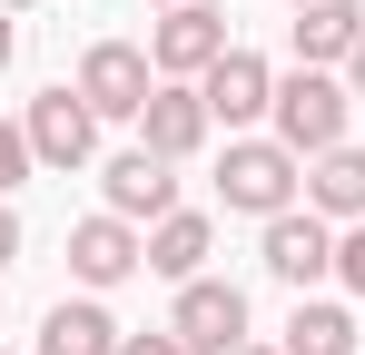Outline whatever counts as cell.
Wrapping results in <instances>:
<instances>
[{
	"mask_svg": "<svg viewBox=\"0 0 365 355\" xmlns=\"http://www.w3.org/2000/svg\"><path fill=\"white\" fill-rule=\"evenodd\" d=\"M207 247H217V227H207L197 207H168V217L148 227V277H168V287L207 277Z\"/></svg>",
	"mask_w": 365,
	"mask_h": 355,
	"instance_id": "14",
	"label": "cell"
},
{
	"mask_svg": "<svg viewBox=\"0 0 365 355\" xmlns=\"http://www.w3.org/2000/svg\"><path fill=\"white\" fill-rule=\"evenodd\" d=\"M306 207L336 217V227H356V217H365V148H326V158H306Z\"/></svg>",
	"mask_w": 365,
	"mask_h": 355,
	"instance_id": "15",
	"label": "cell"
},
{
	"mask_svg": "<svg viewBox=\"0 0 365 355\" xmlns=\"http://www.w3.org/2000/svg\"><path fill=\"white\" fill-rule=\"evenodd\" d=\"M148 10H178V0H148Z\"/></svg>",
	"mask_w": 365,
	"mask_h": 355,
	"instance_id": "25",
	"label": "cell"
},
{
	"mask_svg": "<svg viewBox=\"0 0 365 355\" xmlns=\"http://www.w3.org/2000/svg\"><path fill=\"white\" fill-rule=\"evenodd\" d=\"M346 89H356V99H365V40H356V59H346Z\"/></svg>",
	"mask_w": 365,
	"mask_h": 355,
	"instance_id": "22",
	"label": "cell"
},
{
	"mask_svg": "<svg viewBox=\"0 0 365 355\" xmlns=\"http://www.w3.org/2000/svg\"><path fill=\"white\" fill-rule=\"evenodd\" d=\"M0 10H30V0H0Z\"/></svg>",
	"mask_w": 365,
	"mask_h": 355,
	"instance_id": "24",
	"label": "cell"
},
{
	"mask_svg": "<svg viewBox=\"0 0 365 355\" xmlns=\"http://www.w3.org/2000/svg\"><path fill=\"white\" fill-rule=\"evenodd\" d=\"M168 336H178L187 355H227V346H247V287H227V277H187V287H178V316H168Z\"/></svg>",
	"mask_w": 365,
	"mask_h": 355,
	"instance_id": "6",
	"label": "cell"
},
{
	"mask_svg": "<svg viewBox=\"0 0 365 355\" xmlns=\"http://www.w3.org/2000/svg\"><path fill=\"white\" fill-rule=\"evenodd\" d=\"M207 99H197V79H158V99L138 109V148H158V158H197L207 148Z\"/></svg>",
	"mask_w": 365,
	"mask_h": 355,
	"instance_id": "10",
	"label": "cell"
},
{
	"mask_svg": "<svg viewBox=\"0 0 365 355\" xmlns=\"http://www.w3.org/2000/svg\"><path fill=\"white\" fill-rule=\"evenodd\" d=\"M217 197L237 207V217H287L306 197V158L287 138H227V158H217Z\"/></svg>",
	"mask_w": 365,
	"mask_h": 355,
	"instance_id": "1",
	"label": "cell"
},
{
	"mask_svg": "<svg viewBox=\"0 0 365 355\" xmlns=\"http://www.w3.org/2000/svg\"><path fill=\"white\" fill-rule=\"evenodd\" d=\"M336 287L365 296V217H356V227H336Z\"/></svg>",
	"mask_w": 365,
	"mask_h": 355,
	"instance_id": "17",
	"label": "cell"
},
{
	"mask_svg": "<svg viewBox=\"0 0 365 355\" xmlns=\"http://www.w3.org/2000/svg\"><path fill=\"white\" fill-rule=\"evenodd\" d=\"M10 50H20V10H0V69H10Z\"/></svg>",
	"mask_w": 365,
	"mask_h": 355,
	"instance_id": "21",
	"label": "cell"
},
{
	"mask_svg": "<svg viewBox=\"0 0 365 355\" xmlns=\"http://www.w3.org/2000/svg\"><path fill=\"white\" fill-rule=\"evenodd\" d=\"M277 355H356V316H346V306H316V296H297L287 346H277Z\"/></svg>",
	"mask_w": 365,
	"mask_h": 355,
	"instance_id": "16",
	"label": "cell"
},
{
	"mask_svg": "<svg viewBox=\"0 0 365 355\" xmlns=\"http://www.w3.org/2000/svg\"><path fill=\"white\" fill-rule=\"evenodd\" d=\"M257 257H267V277L277 287H316V277H336V217H316V207H287V217H267L257 237Z\"/></svg>",
	"mask_w": 365,
	"mask_h": 355,
	"instance_id": "4",
	"label": "cell"
},
{
	"mask_svg": "<svg viewBox=\"0 0 365 355\" xmlns=\"http://www.w3.org/2000/svg\"><path fill=\"white\" fill-rule=\"evenodd\" d=\"M227 50H237V40H227V20H217L207 0H178V10H158V30H148V59H158V79H207Z\"/></svg>",
	"mask_w": 365,
	"mask_h": 355,
	"instance_id": "3",
	"label": "cell"
},
{
	"mask_svg": "<svg viewBox=\"0 0 365 355\" xmlns=\"http://www.w3.org/2000/svg\"><path fill=\"white\" fill-rule=\"evenodd\" d=\"M178 158H158V148H119V158H109V168H99V197H109V217H128V227H138V217H148V227H158V217H168V207H178Z\"/></svg>",
	"mask_w": 365,
	"mask_h": 355,
	"instance_id": "8",
	"label": "cell"
},
{
	"mask_svg": "<svg viewBox=\"0 0 365 355\" xmlns=\"http://www.w3.org/2000/svg\"><path fill=\"white\" fill-rule=\"evenodd\" d=\"M20 128H30V148H40V168H89V158H99V109H89L79 89H40Z\"/></svg>",
	"mask_w": 365,
	"mask_h": 355,
	"instance_id": "7",
	"label": "cell"
},
{
	"mask_svg": "<svg viewBox=\"0 0 365 355\" xmlns=\"http://www.w3.org/2000/svg\"><path fill=\"white\" fill-rule=\"evenodd\" d=\"M227 355H277V346H257V336H247V346H227Z\"/></svg>",
	"mask_w": 365,
	"mask_h": 355,
	"instance_id": "23",
	"label": "cell"
},
{
	"mask_svg": "<svg viewBox=\"0 0 365 355\" xmlns=\"http://www.w3.org/2000/svg\"><path fill=\"white\" fill-rule=\"evenodd\" d=\"M20 257V217H10V197H0V267Z\"/></svg>",
	"mask_w": 365,
	"mask_h": 355,
	"instance_id": "20",
	"label": "cell"
},
{
	"mask_svg": "<svg viewBox=\"0 0 365 355\" xmlns=\"http://www.w3.org/2000/svg\"><path fill=\"white\" fill-rule=\"evenodd\" d=\"M119 355H187V346L168 336V326H158V336H119Z\"/></svg>",
	"mask_w": 365,
	"mask_h": 355,
	"instance_id": "19",
	"label": "cell"
},
{
	"mask_svg": "<svg viewBox=\"0 0 365 355\" xmlns=\"http://www.w3.org/2000/svg\"><path fill=\"white\" fill-rule=\"evenodd\" d=\"M40 168V148H30V128H0V197L20 187V178Z\"/></svg>",
	"mask_w": 365,
	"mask_h": 355,
	"instance_id": "18",
	"label": "cell"
},
{
	"mask_svg": "<svg viewBox=\"0 0 365 355\" xmlns=\"http://www.w3.org/2000/svg\"><path fill=\"white\" fill-rule=\"evenodd\" d=\"M197 99H207V118L247 128V118H267V109H277V69H267L257 50H227L207 79H197Z\"/></svg>",
	"mask_w": 365,
	"mask_h": 355,
	"instance_id": "11",
	"label": "cell"
},
{
	"mask_svg": "<svg viewBox=\"0 0 365 355\" xmlns=\"http://www.w3.org/2000/svg\"><path fill=\"white\" fill-rule=\"evenodd\" d=\"M40 355H119V316L99 296H60L40 316Z\"/></svg>",
	"mask_w": 365,
	"mask_h": 355,
	"instance_id": "13",
	"label": "cell"
},
{
	"mask_svg": "<svg viewBox=\"0 0 365 355\" xmlns=\"http://www.w3.org/2000/svg\"><path fill=\"white\" fill-rule=\"evenodd\" d=\"M346 109H356V89L336 79V69H297V79H277V138L297 148V158H326V148H346Z\"/></svg>",
	"mask_w": 365,
	"mask_h": 355,
	"instance_id": "2",
	"label": "cell"
},
{
	"mask_svg": "<svg viewBox=\"0 0 365 355\" xmlns=\"http://www.w3.org/2000/svg\"><path fill=\"white\" fill-rule=\"evenodd\" d=\"M138 267H148V237L128 227V217H109V207H99V217H79V227H69V277H79L89 296L119 287V277H138Z\"/></svg>",
	"mask_w": 365,
	"mask_h": 355,
	"instance_id": "9",
	"label": "cell"
},
{
	"mask_svg": "<svg viewBox=\"0 0 365 355\" xmlns=\"http://www.w3.org/2000/svg\"><path fill=\"white\" fill-rule=\"evenodd\" d=\"M79 99L99 118H138L148 99H158V59L138 50V40H99V50L79 59Z\"/></svg>",
	"mask_w": 365,
	"mask_h": 355,
	"instance_id": "5",
	"label": "cell"
},
{
	"mask_svg": "<svg viewBox=\"0 0 365 355\" xmlns=\"http://www.w3.org/2000/svg\"><path fill=\"white\" fill-rule=\"evenodd\" d=\"M365 40V0H306L297 10V69H336Z\"/></svg>",
	"mask_w": 365,
	"mask_h": 355,
	"instance_id": "12",
	"label": "cell"
},
{
	"mask_svg": "<svg viewBox=\"0 0 365 355\" xmlns=\"http://www.w3.org/2000/svg\"><path fill=\"white\" fill-rule=\"evenodd\" d=\"M297 10H306V0H297Z\"/></svg>",
	"mask_w": 365,
	"mask_h": 355,
	"instance_id": "26",
	"label": "cell"
}]
</instances>
